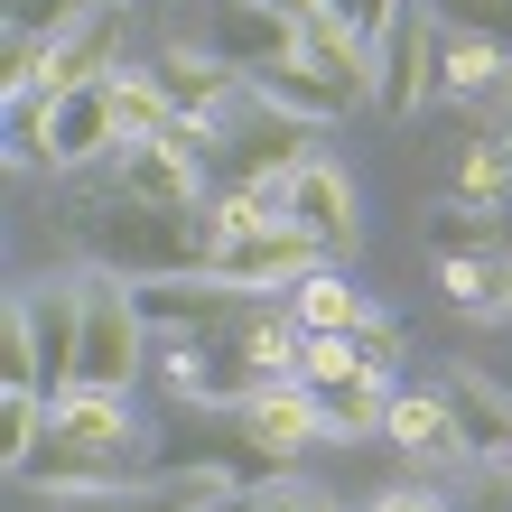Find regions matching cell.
Returning <instances> with one entry per match:
<instances>
[{"instance_id": "obj_15", "label": "cell", "mask_w": 512, "mask_h": 512, "mask_svg": "<svg viewBox=\"0 0 512 512\" xmlns=\"http://www.w3.org/2000/svg\"><path fill=\"white\" fill-rule=\"evenodd\" d=\"M280 205H289V224L317 233L326 252H354V224H364V215H354V177H345L336 159H308V168L280 187Z\"/></svg>"}, {"instance_id": "obj_19", "label": "cell", "mask_w": 512, "mask_h": 512, "mask_svg": "<svg viewBox=\"0 0 512 512\" xmlns=\"http://www.w3.org/2000/svg\"><path fill=\"white\" fill-rule=\"evenodd\" d=\"M289 317H298V336H354L373 308H364V289H354L345 270H308V280L289 289Z\"/></svg>"}, {"instance_id": "obj_2", "label": "cell", "mask_w": 512, "mask_h": 512, "mask_svg": "<svg viewBox=\"0 0 512 512\" xmlns=\"http://www.w3.org/2000/svg\"><path fill=\"white\" fill-rule=\"evenodd\" d=\"M131 438H140V419L122 391H66L47 419V438L28 447V466H19V485H38V494H75V485H122L131 475Z\"/></svg>"}, {"instance_id": "obj_23", "label": "cell", "mask_w": 512, "mask_h": 512, "mask_svg": "<svg viewBox=\"0 0 512 512\" xmlns=\"http://www.w3.org/2000/svg\"><path fill=\"white\" fill-rule=\"evenodd\" d=\"M373 364H364V345L354 336H308V354H298V382L308 391H345V382H364Z\"/></svg>"}, {"instance_id": "obj_7", "label": "cell", "mask_w": 512, "mask_h": 512, "mask_svg": "<svg viewBox=\"0 0 512 512\" xmlns=\"http://www.w3.org/2000/svg\"><path fill=\"white\" fill-rule=\"evenodd\" d=\"M140 289V317L149 336H177V345H205V336H233L252 317V289H224V280H131Z\"/></svg>"}, {"instance_id": "obj_27", "label": "cell", "mask_w": 512, "mask_h": 512, "mask_svg": "<svg viewBox=\"0 0 512 512\" xmlns=\"http://www.w3.org/2000/svg\"><path fill=\"white\" fill-rule=\"evenodd\" d=\"M317 10H326V19H336V28H345V38H364V47H382V28H391V19H401V10H410V0H317Z\"/></svg>"}, {"instance_id": "obj_10", "label": "cell", "mask_w": 512, "mask_h": 512, "mask_svg": "<svg viewBox=\"0 0 512 512\" xmlns=\"http://www.w3.org/2000/svg\"><path fill=\"white\" fill-rule=\"evenodd\" d=\"M233 485L224 466H177V475H122V485H75V494H47V512H196Z\"/></svg>"}, {"instance_id": "obj_22", "label": "cell", "mask_w": 512, "mask_h": 512, "mask_svg": "<svg viewBox=\"0 0 512 512\" xmlns=\"http://www.w3.org/2000/svg\"><path fill=\"white\" fill-rule=\"evenodd\" d=\"M112 112H122V140H159V131L177 122V103L149 84V66H140V75H131V66L112 75Z\"/></svg>"}, {"instance_id": "obj_29", "label": "cell", "mask_w": 512, "mask_h": 512, "mask_svg": "<svg viewBox=\"0 0 512 512\" xmlns=\"http://www.w3.org/2000/svg\"><path fill=\"white\" fill-rule=\"evenodd\" d=\"M261 512H336V494H317V485H261Z\"/></svg>"}, {"instance_id": "obj_11", "label": "cell", "mask_w": 512, "mask_h": 512, "mask_svg": "<svg viewBox=\"0 0 512 512\" xmlns=\"http://www.w3.org/2000/svg\"><path fill=\"white\" fill-rule=\"evenodd\" d=\"M149 84L177 103V122H224V103L243 94V75H233L215 47H196V38H168L149 56Z\"/></svg>"}, {"instance_id": "obj_30", "label": "cell", "mask_w": 512, "mask_h": 512, "mask_svg": "<svg viewBox=\"0 0 512 512\" xmlns=\"http://www.w3.org/2000/svg\"><path fill=\"white\" fill-rule=\"evenodd\" d=\"M373 512H457V503H438L429 485H391V494H382Z\"/></svg>"}, {"instance_id": "obj_33", "label": "cell", "mask_w": 512, "mask_h": 512, "mask_svg": "<svg viewBox=\"0 0 512 512\" xmlns=\"http://www.w3.org/2000/svg\"><path fill=\"white\" fill-rule=\"evenodd\" d=\"M196 512H261V494H243V485H224L215 503H196Z\"/></svg>"}, {"instance_id": "obj_4", "label": "cell", "mask_w": 512, "mask_h": 512, "mask_svg": "<svg viewBox=\"0 0 512 512\" xmlns=\"http://www.w3.org/2000/svg\"><path fill=\"white\" fill-rule=\"evenodd\" d=\"M308 140H317V122H298V112H270V103L252 94V112H243L233 131H215V149H205V159H224V187H270V196H280L289 177L317 159Z\"/></svg>"}, {"instance_id": "obj_3", "label": "cell", "mask_w": 512, "mask_h": 512, "mask_svg": "<svg viewBox=\"0 0 512 512\" xmlns=\"http://www.w3.org/2000/svg\"><path fill=\"white\" fill-rule=\"evenodd\" d=\"M159 364V336L140 317V289L112 270H84V382L75 391H140V373Z\"/></svg>"}, {"instance_id": "obj_14", "label": "cell", "mask_w": 512, "mask_h": 512, "mask_svg": "<svg viewBox=\"0 0 512 512\" xmlns=\"http://www.w3.org/2000/svg\"><path fill=\"white\" fill-rule=\"evenodd\" d=\"M438 84H447L457 103L503 112V122H512V47L485 38V28H447V47H438Z\"/></svg>"}, {"instance_id": "obj_20", "label": "cell", "mask_w": 512, "mask_h": 512, "mask_svg": "<svg viewBox=\"0 0 512 512\" xmlns=\"http://www.w3.org/2000/svg\"><path fill=\"white\" fill-rule=\"evenodd\" d=\"M252 94H261L270 112H298V122H336V112H354L336 84L308 66V56H289V66H261V75H252Z\"/></svg>"}, {"instance_id": "obj_34", "label": "cell", "mask_w": 512, "mask_h": 512, "mask_svg": "<svg viewBox=\"0 0 512 512\" xmlns=\"http://www.w3.org/2000/svg\"><path fill=\"white\" fill-rule=\"evenodd\" d=\"M280 10H298V19H308V10H317V0H280Z\"/></svg>"}, {"instance_id": "obj_21", "label": "cell", "mask_w": 512, "mask_h": 512, "mask_svg": "<svg viewBox=\"0 0 512 512\" xmlns=\"http://www.w3.org/2000/svg\"><path fill=\"white\" fill-rule=\"evenodd\" d=\"M438 280H447V298L466 317H512V261L503 252H447Z\"/></svg>"}, {"instance_id": "obj_16", "label": "cell", "mask_w": 512, "mask_h": 512, "mask_svg": "<svg viewBox=\"0 0 512 512\" xmlns=\"http://www.w3.org/2000/svg\"><path fill=\"white\" fill-rule=\"evenodd\" d=\"M391 447H410L419 466H466L475 447L457 429V410H447V391H391V419H382Z\"/></svg>"}, {"instance_id": "obj_1", "label": "cell", "mask_w": 512, "mask_h": 512, "mask_svg": "<svg viewBox=\"0 0 512 512\" xmlns=\"http://www.w3.org/2000/svg\"><path fill=\"white\" fill-rule=\"evenodd\" d=\"M75 233L94 252V270H112V280H196L215 261V243H224L215 205H131L112 187L84 205Z\"/></svg>"}, {"instance_id": "obj_32", "label": "cell", "mask_w": 512, "mask_h": 512, "mask_svg": "<svg viewBox=\"0 0 512 512\" xmlns=\"http://www.w3.org/2000/svg\"><path fill=\"white\" fill-rule=\"evenodd\" d=\"M457 512H512V475H494V485L475 494V503H457Z\"/></svg>"}, {"instance_id": "obj_24", "label": "cell", "mask_w": 512, "mask_h": 512, "mask_svg": "<svg viewBox=\"0 0 512 512\" xmlns=\"http://www.w3.org/2000/svg\"><path fill=\"white\" fill-rule=\"evenodd\" d=\"M503 196H512V149L475 140V149H466V168H457V205H503Z\"/></svg>"}, {"instance_id": "obj_8", "label": "cell", "mask_w": 512, "mask_h": 512, "mask_svg": "<svg viewBox=\"0 0 512 512\" xmlns=\"http://www.w3.org/2000/svg\"><path fill=\"white\" fill-rule=\"evenodd\" d=\"M308 270H326V243H317V233H298V224H270V233H233V243H215L205 280L261 298V289H298Z\"/></svg>"}, {"instance_id": "obj_18", "label": "cell", "mask_w": 512, "mask_h": 512, "mask_svg": "<svg viewBox=\"0 0 512 512\" xmlns=\"http://www.w3.org/2000/svg\"><path fill=\"white\" fill-rule=\"evenodd\" d=\"M298 56H308V66L336 84L345 103H373V47H364V38H345V28L326 19V10H308V19H298Z\"/></svg>"}, {"instance_id": "obj_12", "label": "cell", "mask_w": 512, "mask_h": 512, "mask_svg": "<svg viewBox=\"0 0 512 512\" xmlns=\"http://www.w3.org/2000/svg\"><path fill=\"white\" fill-rule=\"evenodd\" d=\"M112 196H131V205H205V159H187L177 140H122L112 149Z\"/></svg>"}, {"instance_id": "obj_25", "label": "cell", "mask_w": 512, "mask_h": 512, "mask_svg": "<svg viewBox=\"0 0 512 512\" xmlns=\"http://www.w3.org/2000/svg\"><path fill=\"white\" fill-rule=\"evenodd\" d=\"M0 382L38 391V326H28V298H10V317H0Z\"/></svg>"}, {"instance_id": "obj_17", "label": "cell", "mask_w": 512, "mask_h": 512, "mask_svg": "<svg viewBox=\"0 0 512 512\" xmlns=\"http://www.w3.org/2000/svg\"><path fill=\"white\" fill-rule=\"evenodd\" d=\"M438 391H447V410H457L466 447L503 466V447H512V401H503V382H485L475 364H447V373H438Z\"/></svg>"}, {"instance_id": "obj_36", "label": "cell", "mask_w": 512, "mask_h": 512, "mask_svg": "<svg viewBox=\"0 0 512 512\" xmlns=\"http://www.w3.org/2000/svg\"><path fill=\"white\" fill-rule=\"evenodd\" d=\"M503 475H512V447H503Z\"/></svg>"}, {"instance_id": "obj_28", "label": "cell", "mask_w": 512, "mask_h": 512, "mask_svg": "<svg viewBox=\"0 0 512 512\" xmlns=\"http://www.w3.org/2000/svg\"><path fill=\"white\" fill-rule=\"evenodd\" d=\"M354 345H364V364H373V373H391V364H401V354H410V336H401V326H391L382 308H373L364 326H354Z\"/></svg>"}, {"instance_id": "obj_13", "label": "cell", "mask_w": 512, "mask_h": 512, "mask_svg": "<svg viewBox=\"0 0 512 512\" xmlns=\"http://www.w3.org/2000/svg\"><path fill=\"white\" fill-rule=\"evenodd\" d=\"M243 438H252V457L261 466H289L298 447H317L326 438V410H317V391L308 382H270L243 401Z\"/></svg>"}, {"instance_id": "obj_9", "label": "cell", "mask_w": 512, "mask_h": 512, "mask_svg": "<svg viewBox=\"0 0 512 512\" xmlns=\"http://www.w3.org/2000/svg\"><path fill=\"white\" fill-rule=\"evenodd\" d=\"M438 47H447V38L429 28V0H410V10L382 28V47H373V112L410 122V112H419V94H429V75H438V66H429Z\"/></svg>"}, {"instance_id": "obj_35", "label": "cell", "mask_w": 512, "mask_h": 512, "mask_svg": "<svg viewBox=\"0 0 512 512\" xmlns=\"http://www.w3.org/2000/svg\"><path fill=\"white\" fill-rule=\"evenodd\" d=\"M131 10H159V0H131Z\"/></svg>"}, {"instance_id": "obj_26", "label": "cell", "mask_w": 512, "mask_h": 512, "mask_svg": "<svg viewBox=\"0 0 512 512\" xmlns=\"http://www.w3.org/2000/svg\"><path fill=\"white\" fill-rule=\"evenodd\" d=\"M84 10H94V0H10V38L19 47H47V38H66Z\"/></svg>"}, {"instance_id": "obj_5", "label": "cell", "mask_w": 512, "mask_h": 512, "mask_svg": "<svg viewBox=\"0 0 512 512\" xmlns=\"http://www.w3.org/2000/svg\"><path fill=\"white\" fill-rule=\"evenodd\" d=\"M122 47H131V0H94L66 38L38 47V94H94V84H112Z\"/></svg>"}, {"instance_id": "obj_31", "label": "cell", "mask_w": 512, "mask_h": 512, "mask_svg": "<svg viewBox=\"0 0 512 512\" xmlns=\"http://www.w3.org/2000/svg\"><path fill=\"white\" fill-rule=\"evenodd\" d=\"M438 233H447V243H457V252H466V243H475V233H485V205H447V215H438Z\"/></svg>"}, {"instance_id": "obj_6", "label": "cell", "mask_w": 512, "mask_h": 512, "mask_svg": "<svg viewBox=\"0 0 512 512\" xmlns=\"http://www.w3.org/2000/svg\"><path fill=\"white\" fill-rule=\"evenodd\" d=\"M233 75H261V66H289L298 56V10H280V0H205V38Z\"/></svg>"}]
</instances>
